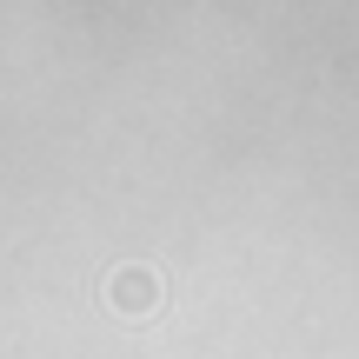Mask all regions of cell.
<instances>
[{"label": "cell", "mask_w": 359, "mask_h": 359, "mask_svg": "<svg viewBox=\"0 0 359 359\" xmlns=\"http://www.w3.org/2000/svg\"><path fill=\"white\" fill-rule=\"evenodd\" d=\"M107 299H114V313H133V320H140V313L160 306V280L147 266H120L114 280H107Z\"/></svg>", "instance_id": "cell-1"}]
</instances>
